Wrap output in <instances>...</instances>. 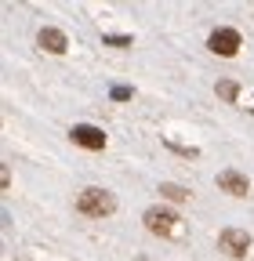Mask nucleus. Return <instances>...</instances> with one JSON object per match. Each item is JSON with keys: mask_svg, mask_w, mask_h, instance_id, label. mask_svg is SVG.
Segmentation results:
<instances>
[{"mask_svg": "<svg viewBox=\"0 0 254 261\" xmlns=\"http://www.w3.org/2000/svg\"><path fill=\"white\" fill-rule=\"evenodd\" d=\"M77 211L84 218H109L116 211V200H113V192H106V189H84L77 196Z\"/></svg>", "mask_w": 254, "mask_h": 261, "instance_id": "obj_1", "label": "nucleus"}, {"mask_svg": "<svg viewBox=\"0 0 254 261\" xmlns=\"http://www.w3.org/2000/svg\"><path fill=\"white\" fill-rule=\"evenodd\" d=\"M142 221H145V228L153 236H174L178 232V214L174 211H167V207H149L145 214H142Z\"/></svg>", "mask_w": 254, "mask_h": 261, "instance_id": "obj_2", "label": "nucleus"}, {"mask_svg": "<svg viewBox=\"0 0 254 261\" xmlns=\"http://www.w3.org/2000/svg\"><path fill=\"white\" fill-rule=\"evenodd\" d=\"M207 47H211L214 55H221V58H233V55L240 51V33H236V29H214L211 40H207Z\"/></svg>", "mask_w": 254, "mask_h": 261, "instance_id": "obj_3", "label": "nucleus"}, {"mask_svg": "<svg viewBox=\"0 0 254 261\" xmlns=\"http://www.w3.org/2000/svg\"><path fill=\"white\" fill-rule=\"evenodd\" d=\"M69 138H73L77 145L91 149V152L106 149V135H102V127H94V123H77V127L69 130Z\"/></svg>", "mask_w": 254, "mask_h": 261, "instance_id": "obj_4", "label": "nucleus"}, {"mask_svg": "<svg viewBox=\"0 0 254 261\" xmlns=\"http://www.w3.org/2000/svg\"><path fill=\"white\" fill-rule=\"evenodd\" d=\"M221 250H229L233 257H243L250 250V236L243 228H225V232H221Z\"/></svg>", "mask_w": 254, "mask_h": 261, "instance_id": "obj_5", "label": "nucleus"}, {"mask_svg": "<svg viewBox=\"0 0 254 261\" xmlns=\"http://www.w3.org/2000/svg\"><path fill=\"white\" fill-rule=\"evenodd\" d=\"M37 44L44 47V51H51V55H66L69 51V40H66V33H62V29H40L37 33Z\"/></svg>", "mask_w": 254, "mask_h": 261, "instance_id": "obj_6", "label": "nucleus"}, {"mask_svg": "<svg viewBox=\"0 0 254 261\" xmlns=\"http://www.w3.org/2000/svg\"><path fill=\"white\" fill-rule=\"evenodd\" d=\"M218 189L229 192V196H247V192H250V181H247L240 171H221V174H218Z\"/></svg>", "mask_w": 254, "mask_h": 261, "instance_id": "obj_7", "label": "nucleus"}, {"mask_svg": "<svg viewBox=\"0 0 254 261\" xmlns=\"http://www.w3.org/2000/svg\"><path fill=\"white\" fill-rule=\"evenodd\" d=\"M160 196H167V200L182 203V200H189V189H182V185H174V181H164V185H160Z\"/></svg>", "mask_w": 254, "mask_h": 261, "instance_id": "obj_8", "label": "nucleus"}, {"mask_svg": "<svg viewBox=\"0 0 254 261\" xmlns=\"http://www.w3.org/2000/svg\"><path fill=\"white\" fill-rule=\"evenodd\" d=\"M102 44H109V47H131V37H120V33H106Z\"/></svg>", "mask_w": 254, "mask_h": 261, "instance_id": "obj_9", "label": "nucleus"}, {"mask_svg": "<svg viewBox=\"0 0 254 261\" xmlns=\"http://www.w3.org/2000/svg\"><path fill=\"white\" fill-rule=\"evenodd\" d=\"M218 94L225 98V102H236V84H233V80H221V84H218Z\"/></svg>", "mask_w": 254, "mask_h": 261, "instance_id": "obj_10", "label": "nucleus"}, {"mask_svg": "<svg viewBox=\"0 0 254 261\" xmlns=\"http://www.w3.org/2000/svg\"><path fill=\"white\" fill-rule=\"evenodd\" d=\"M131 98V87H113V102H127Z\"/></svg>", "mask_w": 254, "mask_h": 261, "instance_id": "obj_11", "label": "nucleus"}]
</instances>
